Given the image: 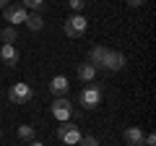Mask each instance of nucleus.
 I'll use <instances>...</instances> for the list:
<instances>
[{"instance_id":"obj_1","label":"nucleus","mask_w":156,"mask_h":146,"mask_svg":"<svg viewBox=\"0 0 156 146\" xmlns=\"http://www.w3.org/2000/svg\"><path fill=\"white\" fill-rule=\"evenodd\" d=\"M101 99H104V91H101V86H96V84L83 86L81 94H78V104L83 107V110H96V107L101 104Z\"/></svg>"},{"instance_id":"obj_2","label":"nucleus","mask_w":156,"mask_h":146,"mask_svg":"<svg viewBox=\"0 0 156 146\" xmlns=\"http://www.w3.org/2000/svg\"><path fill=\"white\" fill-rule=\"evenodd\" d=\"M86 29H89V21H86L83 13H73L70 18L62 21V31H65L68 39H78V37H83Z\"/></svg>"},{"instance_id":"obj_3","label":"nucleus","mask_w":156,"mask_h":146,"mask_svg":"<svg viewBox=\"0 0 156 146\" xmlns=\"http://www.w3.org/2000/svg\"><path fill=\"white\" fill-rule=\"evenodd\" d=\"M50 112H52V118L57 120V123H70V118H73V102L68 99V97H55L52 99V104H50Z\"/></svg>"},{"instance_id":"obj_4","label":"nucleus","mask_w":156,"mask_h":146,"mask_svg":"<svg viewBox=\"0 0 156 146\" xmlns=\"http://www.w3.org/2000/svg\"><path fill=\"white\" fill-rule=\"evenodd\" d=\"M8 99H11L13 104H29V102L34 99V89L26 81H16V84H11V89H8Z\"/></svg>"},{"instance_id":"obj_5","label":"nucleus","mask_w":156,"mask_h":146,"mask_svg":"<svg viewBox=\"0 0 156 146\" xmlns=\"http://www.w3.org/2000/svg\"><path fill=\"white\" fill-rule=\"evenodd\" d=\"M128 65V60H125V55L120 50H107L104 60H101L99 71H107V73H117V71H122V68Z\"/></svg>"},{"instance_id":"obj_6","label":"nucleus","mask_w":156,"mask_h":146,"mask_svg":"<svg viewBox=\"0 0 156 146\" xmlns=\"http://www.w3.org/2000/svg\"><path fill=\"white\" fill-rule=\"evenodd\" d=\"M81 136H83V133H81V128L73 125V123H62L60 128H57V138H60L65 146H78Z\"/></svg>"},{"instance_id":"obj_7","label":"nucleus","mask_w":156,"mask_h":146,"mask_svg":"<svg viewBox=\"0 0 156 146\" xmlns=\"http://www.w3.org/2000/svg\"><path fill=\"white\" fill-rule=\"evenodd\" d=\"M3 16H5L8 26H18V24H23V21H26L29 11L21 5V3H16V5H5V8H3Z\"/></svg>"},{"instance_id":"obj_8","label":"nucleus","mask_w":156,"mask_h":146,"mask_svg":"<svg viewBox=\"0 0 156 146\" xmlns=\"http://www.w3.org/2000/svg\"><path fill=\"white\" fill-rule=\"evenodd\" d=\"M76 76H78L81 81H86V84H94L96 76H99V71H96L89 60H83V63H78V65H76Z\"/></svg>"},{"instance_id":"obj_9","label":"nucleus","mask_w":156,"mask_h":146,"mask_svg":"<svg viewBox=\"0 0 156 146\" xmlns=\"http://www.w3.org/2000/svg\"><path fill=\"white\" fill-rule=\"evenodd\" d=\"M122 138H125V144H128V146H143L146 133L140 128H135V125H130V128L122 130Z\"/></svg>"},{"instance_id":"obj_10","label":"nucleus","mask_w":156,"mask_h":146,"mask_svg":"<svg viewBox=\"0 0 156 146\" xmlns=\"http://www.w3.org/2000/svg\"><path fill=\"white\" fill-rule=\"evenodd\" d=\"M0 60L5 63L8 68H16V63H18V47L16 45H3V47H0Z\"/></svg>"},{"instance_id":"obj_11","label":"nucleus","mask_w":156,"mask_h":146,"mask_svg":"<svg viewBox=\"0 0 156 146\" xmlns=\"http://www.w3.org/2000/svg\"><path fill=\"white\" fill-rule=\"evenodd\" d=\"M68 89H70V81H68V76H55V78L50 81V91H52V97H65Z\"/></svg>"},{"instance_id":"obj_12","label":"nucleus","mask_w":156,"mask_h":146,"mask_svg":"<svg viewBox=\"0 0 156 146\" xmlns=\"http://www.w3.org/2000/svg\"><path fill=\"white\" fill-rule=\"evenodd\" d=\"M107 50H109V47H104V45H94V47L89 50V57H86V60H89L91 65H94L96 71H99V65H101V60H104Z\"/></svg>"},{"instance_id":"obj_13","label":"nucleus","mask_w":156,"mask_h":146,"mask_svg":"<svg viewBox=\"0 0 156 146\" xmlns=\"http://www.w3.org/2000/svg\"><path fill=\"white\" fill-rule=\"evenodd\" d=\"M23 24H26L29 31H42V29H44V18H42V13H34V11L26 16V21H23Z\"/></svg>"},{"instance_id":"obj_14","label":"nucleus","mask_w":156,"mask_h":146,"mask_svg":"<svg viewBox=\"0 0 156 146\" xmlns=\"http://www.w3.org/2000/svg\"><path fill=\"white\" fill-rule=\"evenodd\" d=\"M0 42H3V45H16L18 42V29L16 26H5L0 31Z\"/></svg>"},{"instance_id":"obj_15","label":"nucleus","mask_w":156,"mask_h":146,"mask_svg":"<svg viewBox=\"0 0 156 146\" xmlns=\"http://www.w3.org/2000/svg\"><path fill=\"white\" fill-rule=\"evenodd\" d=\"M16 136H18L21 141H26V144H29V141L37 138V130H34V125H26V123H23V125H18V128H16Z\"/></svg>"},{"instance_id":"obj_16","label":"nucleus","mask_w":156,"mask_h":146,"mask_svg":"<svg viewBox=\"0 0 156 146\" xmlns=\"http://www.w3.org/2000/svg\"><path fill=\"white\" fill-rule=\"evenodd\" d=\"M44 3H47V0H21V5L26 8V11H34V13H42Z\"/></svg>"},{"instance_id":"obj_17","label":"nucleus","mask_w":156,"mask_h":146,"mask_svg":"<svg viewBox=\"0 0 156 146\" xmlns=\"http://www.w3.org/2000/svg\"><path fill=\"white\" fill-rule=\"evenodd\" d=\"M78 146H99V138H96V136H81Z\"/></svg>"},{"instance_id":"obj_18","label":"nucleus","mask_w":156,"mask_h":146,"mask_svg":"<svg viewBox=\"0 0 156 146\" xmlns=\"http://www.w3.org/2000/svg\"><path fill=\"white\" fill-rule=\"evenodd\" d=\"M68 5L73 8V13H81L86 8V0H68Z\"/></svg>"},{"instance_id":"obj_19","label":"nucleus","mask_w":156,"mask_h":146,"mask_svg":"<svg viewBox=\"0 0 156 146\" xmlns=\"http://www.w3.org/2000/svg\"><path fill=\"white\" fill-rule=\"evenodd\" d=\"M143 146H156V136H154V133H148V136L143 138Z\"/></svg>"},{"instance_id":"obj_20","label":"nucleus","mask_w":156,"mask_h":146,"mask_svg":"<svg viewBox=\"0 0 156 146\" xmlns=\"http://www.w3.org/2000/svg\"><path fill=\"white\" fill-rule=\"evenodd\" d=\"M125 3H128L130 8H140V5H143V3H146V0H125Z\"/></svg>"},{"instance_id":"obj_21","label":"nucleus","mask_w":156,"mask_h":146,"mask_svg":"<svg viewBox=\"0 0 156 146\" xmlns=\"http://www.w3.org/2000/svg\"><path fill=\"white\" fill-rule=\"evenodd\" d=\"M29 146H44V144H42V141H37V138H34V141H29Z\"/></svg>"},{"instance_id":"obj_22","label":"nucleus","mask_w":156,"mask_h":146,"mask_svg":"<svg viewBox=\"0 0 156 146\" xmlns=\"http://www.w3.org/2000/svg\"><path fill=\"white\" fill-rule=\"evenodd\" d=\"M5 5H11V3H8V0H0V11H3Z\"/></svg>"},{"instance_id":"obj_23","label":"nucleus","mask_w":156,"mask_h":146,"mask_svg":"<svg viewBox=\"0 0 156 146\" xmlns=\"http://www.w3.org/2000/svg\"><path fill=\"white\" fill-rule=\"evenodd\" d=\"M0 138H3V130H0Z\"/></svg>"}]
</instances>
